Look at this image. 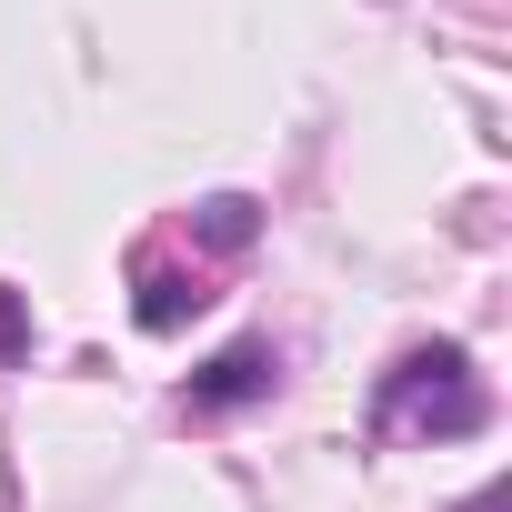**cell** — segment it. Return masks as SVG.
Here are the masks:
<instances>
[{
	"instance_id": "cell-1",
	"label": "cell",
	"mask_w": 512,
	"mask_h": 512,
	"mask_svg": "<svg viewBox=\"0 0 512 512\" xmlns=\"http://www.w3.org/2000/svg\"><path fill=\"white\" fill-rule=\"evenodd\" d=\"M382 432H482V382L462 352H422L402 362V382L382 392Z\"/></svg>"
},
{
	"instance_id": "cell-2",
	"label": "cell",
	"mask_w": 512,
	"mask_h": 512,
	"mask_svg": "<svg viewBox=\"0 0 512 512\" xmlns=\"http://www.w3.org/2000/svg\"><path fill=\"white\" fill-rule=\"evenodd\" d=\"M262 382H272V352H262V342H241V352H221V362L191 382V402H201V412H221V402H251Z\"/></svg>"
},
{
	"instance_id": "cell-3",
	"label": "cell",
	"mask_w": 512,
	"mask_h": 512,
	"mask_svg": "<svg viewBox=\"0 0 512 512\" xmlns=\"http://www.w3.org/2000/svg\"><path fill=\"white\" fill-rule=\"evenodd\" d=\"M201 231H211L221 251H241V241H251V201H211V211H201Z\"/></svg>"
},
{
	"instance_id": "cell-4",
	"label": "cell",
	"mask_w": 512,
	"mask_h": 512,
	"mask_svg": "<svg viewBox=\"0 0 512 512\" xmlns=\"http://www.w3.org/2000/svg\"><path fill=\"white\" fill-rule=\"evenodd\" d=\"M141 322H151V332H171V322H181V282H171V272H151V282H141Z\"/></svg>"
},
{
	"instance_id": "cell-5",
	"label": "cell",
	"mask_w": 512,
	"mask_h": 512,
	"mask_svg": "<svg viewBox=\"0 0 512 512\" xmlns=\"http://www.w3.org/2000/svg\"><path fill=\"white\" fill-rule=\"evenodd\" d=\"M472 512H502V492H482V502H472Z\"/></svg>"
}]
</instances>
